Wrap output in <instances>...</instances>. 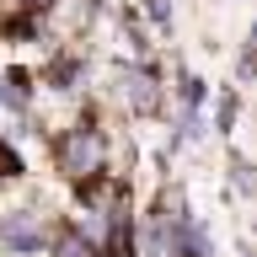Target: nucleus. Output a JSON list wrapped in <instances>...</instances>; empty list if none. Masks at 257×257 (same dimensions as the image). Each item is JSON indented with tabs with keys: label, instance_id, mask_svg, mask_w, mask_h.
I'll return each mask as SVG.
<instances>
[{
	"label": "nucleus",
	"instance_id": "1",
	"mask_svg": "<svg viewBox=\"0 0 257 257\" xmlns=\"http://www.w3.org/2000/svg\"><path fill=\"white\" fill-rule=\"evenodd\" d=\"M102 156H107V145H102L96 128H75V134H64V150H59L64 172H75V177H80V172H96Z\"/></svg>",
	"mask_w": 257,
	"mask_h": 257
},
{
	"label": "nucleus",
	"instance_id": "2",
	"mask_svg": "<svg viewBox=\"0 0 257 257\" xmlns=\"http://www.w3.org/2000/svg\"><path fill=\"white\" fill-rule=\"evenodd\" d=\"M0 236H6L11 252H38V246H43V225H38V214H27V209H11V214L0 220Z\"/></svg>",
	"mask_w": 257,
	"mask_h": 257
},
{
	"label": "nucleus",
	"instance_id": "3",
	"mask_svg": "<svg viewBox=\"0 0 257 257\" xmlns=\"http://www.w3.org/2000/svg\"><path fill=\"white\" fill-rule=\"evenodd\" d=\"M123 86H128V102L134 107H150L156 102V91H145V75H134V70H123Z\"/></svg>",
	"mask_w": 257,
	"mask_h": 257
},
{
	"label": "nucleus",
	"instance_id": "4",
	"mask_svg": "<svg viewBox=\"0 0 257 257\" xmlns=\"http://www.w3.org/2000/svg\"><path fill=\"white\" fill-rule=\"evenodd\" d=\"M257 70V27H252V48H246V59H241V75H252Z\"/></svg>",
	"mask_w": 257,
	"mask_h": 257
}]
</instances>
